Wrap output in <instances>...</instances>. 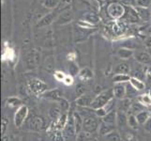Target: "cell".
Listing matches in <instances>:
<instances>
[{
  "label": "cell",
  "mask_w": 151,
  "mask_h": 141,
  "mask_svg": "<svg viewBox=\"0 0 151 141\" xmlns=\"http://www.w3.org/2000/svg\"><path fill=\"white\" fill-rule=\"evenodd\" d=\"M114 95L113 90H104L101 93H99L94 98V100H93L90 107L92 109H94V110L104 107V106H106L110 102H112L114 100Z\"/></svg>",
  "instance_id": "1"
},
{
  "label": "cell",
  "mask_w": 151,
  "mask_h": 141,
  "mask_svg": "<svg viewBox=\"0 0 151 141\" xmlns=\"http://www.w3.org/2000/svg\"><path fill=\"white\" fill-rule=\"evenodd\" d=\"M28 87L33 94L35 95H40V94H43L47 90V85L45 84L43 81L40 79H32L28 82Z\"/></svg>",
  "instance_id": "2"
},
{
  "label": "cell",
  "mask_w": 151,
  "mask_h": 141,
  "mask_svg": "<svg viewBox=\"0 0 151 141\" xmlns=\"http://www.w3.org/2000/svg\"><path fill=\"white\" fill-rule=\"evenodd\" d=\"M107 12L110 16L114 19H119L123 17L125 13H126V9H125L124 6L120 3H113L109 5L107 9Z\"/></svg>",
  "instance_id": "3"
},
{
  "label": "cell",
  "mask_w": 151,
  "mask_h": 141,
  "mask_svg": "<svg viewBox=\"0 0 151 141\" xmlns=\"http://www.w3.org/2000/svg\"><path fill=\"white\" fill-rule=\"evenodd\" d=\"M28 116V108L27 106H23L17 108V111L14 114V125L16 127H21Z\"/></svg>",
  "instance_id": "4"
},
{
  "label": "cell",
  "mask_w": 151,
  "mask_h": 141,
  "mask_svg": "<svg viewBox=\"0 0 151 141\" xmlns=\"http://www.w3.org/2000/svg\"><path fill=\"white\" fill-rule=\"evenodd\" d=\"M99 127H100V124H99L97 119L89 116L85 117L84 122H83V131L94 134L99 129Z\"/></svg>",
  "instance_id": "5"
},
{
  "label": "cell",
  "mask_w": 151,
  "mask_h": 141,
  "mask_svg": "<svg viewBox=\"0 0 151 141\" xmlns=\"http://www.w3.org/2000/svg\"><path fill=\"white\" fill-rule=\"evenodd\" d=\"M73 18H74L73 12L69 9L64 12L63 13H61L55 21H56V24H58V25H66L68 23L71 22V21L73 20Z\"/></svg>",
  "instance_id": "6"
},
{
  "label": "cell",
  "mask_w": 151,
  "mask_h": 141,
  "mask_svg": "<svg viewBox=\"0 0 151 141\" xmlns=\"http://www.w3.org/2000/svg\"><path fill=\"white\" fill-rule=\"evenodd\" d=\"M134 57L139 63L144 65H148V66L151 65V56L147 52H142V51L136 52V53H134Z\"/></svg>",
  "instance_id": "7"
},
{
  "label": "cell",
  "mask_w": 151,
  "mask_h": 141,
  "mask_svg": "<svg viewBox=\"0 0 151 141\" xmlns=\"http://www.w3.org/2000/svg\"><path fill=\"white\" fill-rule=\"evenodd\" d=\"M93 100H94V99L92 98V96L87 95V94H84L83 96L78 97V99L76 100V103H77V106L80 107H88V106H91Z\"/></svg>",
  "instance_id": "8"
},
{
  "label": "cell",
  "mask_w": 151,
  "mask_h": 141,
  "mask_svg": "<svg viewBox=\"0 0 151 141\" xmlns=\"http://www.w3.org/2000/svg\"><path fill=\"white\" fill-rule=\"evenodd\" d=\"M113 91H114V98H117L119 100H121V99H124L125 96H126L127 88L123 84H116V86L113 88Z\"/></svg>",
  "instance_id": "9"
},
{
  "label": "cell",
  "mask_w": 151,
  "mask_h": 141,
  "mask_svg": "<svg viewBox=\"0 0 151 141\" xmlns=\"http://www.w3.org/2000/svg\"><path fill=\"white\" fill-rule=\"evenodd\" d=\"M93 76H94V74H93V71L91 69H89L88 67H85L83 69L80 70L79 74H78V77L80 78V80L86 82L89 81L90 79H92Z\"/></svg>",
  "instance_id": "10"
},
{
  "label": "cell",
  "mask_w": 151,
  "mask_h": 141,
  "mask_svg": "<svg viewBox=\"0 0 151 141\" xmlns=\"http://www.w3.org/2000/svg\"><path fill=\"white\" fill-rule=\"evenodd\" d=\"M125 14H126L125 19H126V21H128V22H129V23H138L139 22L140 17H139V15L136 12V9H135V8H129V10Z\"/></svg>",
  "instance_id": "11"
},
{
  "label": "cell",
  "mask_w": 151,
  "mask_h": 141,
  "mask_svg": "<svg viewBox=\"0 0 151 141\" xmlns=\"http://www.w3.org/2000/svg\"><path fill=\"white\" fill-rule=\"evenodd\" d=\"M134 53L135 52L133 50L129 49V48H125V47H122V48H119L117 50V56L119 59H131L132 56H134Z\"/></svg>",
  "instance_id": "12"
},
{
  "label": "cell",
  "mask_w": 151,
  "mask_h": 141,
  "mask_svg": "<svg viewBox=\"0 0 151 141\" xmlns=\"http://www.w3.org/2000/svg\"><path fill=\"white\" fill-rule=\"evenodd\" d=\"M132 104V103L129 99L124 98V99H121V100H119V102L117 103V108L120 112L126 113L127 111H129V108H131Z\"/></svg>",
  "instance_id": "13"
},
{
  "label": "cell",
  "mask_w": 151,
  "mask_h": 141,
  "mask_svg": "<svg viewBox=\"0 0 151 141\" xmlns=\"http://www.w3.org/2000/svg\"><path fill=\"white\" fill-rule=\"evenodd\" d=\"M114 131V125L112 124H108L105 122H102L101 124H100V127H99V133H100L101 135H105L109 134L110 133Z\"/></svg>",
  "instance_id": "14"
},
{
  "label": "cell",
  "mask_w": 151,
  "mask_h": 141,
  "mask_svg": "<svg viewBox=\"0 0 151 141\" xmlns=\"http://www.w3.org/2000/svg\"><path fill=\"white\" fill-rule=\"evenodd\" d=\"M129 84H131V86L133 88H135V90H136L137 91L144 90L145 87V83L141 79H139V78L134 77V76H132L131 77V80H129Z\"/></svg>",
  "instance_id": "15"
},
{
  "label": "cell",
  "mask_w": 151,
  "mask_h": 141,
  "mask_svg": "<svg viewBox=\"0 0 151 141\" xmlns=\"http://www.w3.org/2000/svg\"><path fill=\"white\" fill-rule=\"evenodd\" d=\"M55 20V14L53 12H51L47 15H45V16L40 20V22L38 23V27H47V25H51L53 23V21Z\"/></svg>",
  "instance_id": "16"
},
{
  "label": "cell",
  "mask_w": 151,
  "mask_h": 141,
  "mask_svg": "<svg viewBox=\"0 0 151 141\" xmlns=\"http://www.w3.org/2000/svg\"><path fill=\"white\" fill-rule=\"evenodd\" d=\"M129 74H116L113 77V81L114 84H124L126 82H129L131 80Z\"/></svg>",
  "instance_id": "17"
},
{
  "label": "cell",
  "mask_w": 151,
  "mask_h": 141,
  "mask_svg": "<svg viewBox=\"0 0 151 141\" xmlns=\"http://www.w3.org/2000/svg\"><path fill=\"white\" fill-rule=\"evenodd\" d=\"M116 119H117V113L116 110L110 111L105 117L102 118L103 122L108 123V124H112V125H114L116 123Z\"/></svg>",
  "instance_id": "18"
},
{
  "label": "cell",
  "mask_w": 151,
  "mask_h": 141,
  "mask_svg": "<svg viewBox=\"0 0 151 141\" xmlns=\"http://www.w3.org/2000/svg\"><path fill=\"white\" fill-rule=\"evenodd\" d=\"M15 57V52L12 48H10V47L5 46L4 48V51H3V54H2V60L5 61V60H13Z\"/></svg>",
  "instance_id": "19"
},
{
  "label": "cell",
  "mask_w": 151,
  "mask_h": 141,
  "mask_svg": "<svg viewBox=\"0 0 151 141\" xmlns=\"http://www.w3.org/2000/svg\"><path fill=\"white\" fill-rule=\"evenodd\" d=\"M129 71H131V68L129 65L126 62H122V63H119L114 68V74H129Z\"/></svg>",
  "instance_id": "20"
},
{
  "label": "cell",
  "mask_w": 151,
  "mask_h": 141,
  "mask_svg": "<svg viewBox=\"0 0 151 141\" xmlns=\"http://www.w3.org/2000/svg\"><path fill=\"white\" fill-rule=\"evenodd\" d=\"M135 116H136L137 121H138L140 125H144L151 118L150 113L148 111H145V110H143L141 112H139L137 115H135Z\"/></svg>",
  "instance_id": "21"
},
{
  "label": "cell",
  "mask_w": 151,
  "mask_h": 141,
  "mask_svg": "<svg viewBox=\"0 0 151 141\" xmlns=\"http://www.w3.org/2000/svg\"><path fill=\"white\" fill-rule=\"evenodd\" d=\"M44 98H47V99H52V100H61V92L59 90H49V91H46L43 94Z\"/></svg>",
  "instance_id": "22"
},
{
  "label": "cell",
  "mask_w": 151,
  "mask_h": 141,
  "mask_svg": "<svg viewBox=\"0 0 151 141\" xmlns=\"http://www.w3.org/2000/svg\"><path fill=\"white\" fill-rule=\"evenodd\" d=\"M138 103H140L145 107L151 106V95L148 93H145L138 97Z\"/></svg>",
  "instance_id": "23"
},
{
  "label": "cell",
  "mask_w": 151,
  "mask_h": 141,
  "mask_svg": "<svg viewBox=\"0 0 151 141\" xmlns=\"http://www.w3.org/2000/svg\"><path fill=\"white\" fill-rule=\"evenodd\" d=\"M84 19H85L86 22L89 23L93 25H97L99 22H100V17H99L96 13H92V12H88V13L85 14Z\"/></svg>",
  "instance_id": "24"
},
{
  "label": "cell",
  "mask_w": 151,
  "mask_h": 141,
  "mask_svg": "<svg viewBox=\"0 0 151 141\" xmlns=\"http://www.w3.org/2000/svg\"><path fill=\"white\" fill-rule=\"evenodd\" d=\"M135 9L139 15L140 19L142 20H148L151 17V13L149 12L148 9H145V8H139V7H135Z\"/></svg>",
  "instance_id": "25"
},
{
  "label": "cell",
  "mask_w": 151,
  "mask_h": 141,
  "mask_svg": "<svg viewBox=\"0 0 151 141\" xmlns=\"http://www.w3.org/2000/svg\"><path fill=\"white\" fill-rule=\"evenodd\" d=\"M73 119H74L76 134H79L81 131H83V122H84V119H82L81 116L78 113H75L73 115Z\"/></svg>",
  "instance_id": "26"
},
{
  "label": "cell",
  "mask_w": 151,
  "mask_h": 141,
  "mask_svg": "<svg viewBox=\"0 0 151 141\" xmlns=\"http://www.w3.org/2000/svg\"><path fill=\"white\" fill-rule=\"evenodd\" d=\"M77 141H92L93 139V134L87 133L85 131H81L79 134H77Z\"/></svg>",
  "instance_id": "27"
},
{
  "label": "cell",
  "mask_w": 151,
  "mask_h": 141,
  "mask_svg": "<svg viewBox=\"0 0 151 141\" xmlns=\"http://www.w3.org/2000/svg\"><path fill=\"white\" fill-rule=\"evenodd\" d=\"M116 123L119 126H126L128 125V117L126 116V114L124 112H118L117 113V119H116Z\"/></svg>",
  "instance_id": "28"
},
{
  "label": "cell",
  "mask_w": 151,
  "mask_h": 141,
  "mask_svg": "<svg viewBox=\"0 0 151 141\" xmlns=\"http://www.w3.org/2000/svg\"><path fill=\"white\" fill-rule=\"evenodd\" d=\"M7 103H8L9 106H12V107H17V108H19L20 106H23L22 101H21L18 97H10V98H9L8 100H7Z\"/></svg>",
  "instance_id": "29"
},
{
  "label": "cell",
  "mask_w": 151,
  "mask_h": 141,
  "mask_svg": "<svg viewBox=\"0 0 151 141\" xmlns=\"http://www.w3.org/2000/svg\"><path fill=\"white\" fill-rule=\"evenodd\" d=\"M128 125L132 129H136L138 127V125H140L135 115L129 114L128 116Z\"/></svg>",
  "instance_id": "30"
},
{
  "label": "cell",
  "mask_w": 151,
  "mask_h": 141,
  "mask_svg": "<svg viewBox=\"0 0 151 141\" xmlns=\"http://www.w3.org/2000/svg\"><path fill=\"white\" fill-rule=\"evenodd\" d=\"M30 126L31 128L36 129V130H40L43 126V121L40 118H34L32 121H30Z\"/></svg>",
  "instance_id": "31"
},
{
  "label": "cell",
  "mask_w": 151,
  "mask_h": 141,
  "mask_svg": "<svg viewBox=\"0 0 151 141\" xmlns=\"http://www.w3.org/2000/svg\"><path fill=\"white\" fill-rule=\"evenodd\" d=\"M144 107L141 103H132L131 108H129V111H131V114L132 115H137L139 112H141L144 110Z\"/></svg>",
  "instance_id": "32"
},
{
  "label": "cell",
  "mask_w": 151,
  "mask_h": 141,
  "mask_svg": "<svg viewBox=\"0 0 151 141\" xmlns=\"http://www.w3.org/2000/svg\"><path fill=\"white\" fill-rule=\"evenodd\" d=\"M59 4V0H44L43 2V6L47 9H55L58 6Z\"/></svg>",
  "instance_id": "33"
},
{
  "label": "cell",
  "mask_w": 151,
  "mask_h": 141,
  "mask_svg": "<svg viewBox=\"0 0 151 141\" xmlns=\"http://www.w3.org/2000/svg\"><path fill=\"white\" fill-rule=\"evenodd\" d=\"M105 139L107 141H121V137H120V135L118 134L117 132H112L110 133L109 134L105 135Z\"/></svg>",
  "instance_id": "34"
},
{
  "label": "cell",
  "mask_w": 151,
  "mask_h": 141,
  "mask_svg": "<svg viewBox=\"0 0 151 141\" xmlns=\"http://www.w3.org/2000/svg\"><path fill=\"white\" fill-rule=\"evenodd\" d=\"M66 74L64 72H61V71H55V74H54V77H55V79L56 81H58V82H63L64 79H65V77H66Z\"/></svg>",
  "instance_id": "35"
},
{
  "label": "cell",
  "mask_w": 151,
  "mask_h": 141,
  "mask_svg": "<svg viewBox=\"0 0 151 141\" xmlns=\"http://www.w3.org/2000/svg\"><path fill=\"white\" fill-rule=\"evenodd\" d=\"M137 7L139 8H145L148 9L151 5V0H136Z\"/></svg>",
  "instance_id": "36"
},
{
  "label": "cell",
  "mask_w": 151,
  "mask_h": 141,
  "mask_svg": "<svg viewBox=\"0 0 151 141\" xmlns=\"http://www.w3.org/2000/svg\"><path fill=\"white\" fill-rule=\"evenodd\" d=\"M122 5H125L129 8H135L137 7V2L136 0H120Z\"/></svg>",
  "instance_id": "37"
},
{
  "label": "cell",
  "mask_w": 151,
  "mask_h": 141,
  "mask_svg": "<svg viewBox=\"0 0 151 141\" xmlns=\"http://www.w3.org/2000/svg\"><path fill=\"white\" fill-rule=\"evenodd\" d=\"M108 113L109 112L106 110L105 107H101V108H99V109H96V110H95L96 116L99 117V118H104Z\"/></svg>",
  "instance_id": "38"
},
{
  "label": "cell",
  "mask_w": 151,
  "mask_h": 141,
  "mask_svg": "<svg viewBox=\"0 0 151 141\" xmlns=\"http://www.w3.org/2000/svg\"><path fill=\"white\" fill-rule=\"evenodd\" d=\"M73 83H74V79H73V76L69 74V75H66L65 77V79L63 81V84L66 85V86H71V85H73Z\"/></svg>",
  "instance_id": "39"
},
{
  "label": "cell",
  "mask_w": 151,
  "mask_h": 141,
  "mask_svg": "<svg viewBox=\"0 0 151 141\" xmlns=\"http://www.w3.org/2000/svg\"><path fill=\"white\" fill-rule=\"evenodd\" d=\"M75 91H76V95H77L78 97H80V96H83V95L85 94V92H86V88H85V87L83 86V85H78V86L76 87Z\"/></svg>",
  "instance_id": "40"
},
{
  "label": "cell",
  "mask_w": 151,
  "mask_h": 141,
  "mask_svg": "<svg viewBox=\"0 0 151 141\" xmlns=\"http://www.w3.org/2000/svg\"><path fill=\"white\" fill-rule=\"evenodd\" d=\"M69 72L70 75H77L78 74H79V70H78V67L75 65V64H71L69 68Z\"/></svg>",
  "instance_id": "41"
},
{
  "label": "cell",
  "mask_w": 151,
  "mask_h": 141,
  "mask_svg": "<svg viewBox=\"0 0 151 141\" xmlns=\"http://www.w3.org/2000/svg\"><path fill=\"white\" fill-rule=\"evenodd\" d=\"M78 25H79L82 28H91V27H94L93 25H91V24H89V23L86 22V21H80V22L78 23Z\"/></svg>",
  "instance_id": "42"
},
{
  "label": "cell",
  "mask_w": 151,
  "mask_h": 141,
  "mask_svg": "<svg viewBox=\"0 0 151 141\" xmlns=\"http://www.w3.org/2000/svg\"><path fill=\"white\" fill-rule=\"evenodd\" d=\"M7 126H8V119H7L6 117H3V118H2V129H1L2 134H4L5 132H6Z\"/></svg>",
  "instance_id": "43"
},
{
  "label": "cell",
  "mask_w": 151,
  "mask_h": 141,
  "mask_svg": "<svg viewBox=\"0 0 151 141\" xmlns=\"http://www.w3.org/2000/svg\"><path fill=\"white\" fill-rule=\"evenodd\" d=\"M55 113V119L57 118L60 115V109L59 108H57V107H53V108H51V110H50V116L52 117L54 115Z\"/></svg>",
  "instance_id": "44"
},
{
  "label": "cell",
  "mask_w": 151,
  "mask_h": 141,
  "mask_svg": "<svg viewBox=\"0 0 151 141\" xmlns=\"http://www.w3.org/2000/svg\"><path fill=\"white\" fill-rule=\"evenodd\" d=\"M145 79L148 82H151V67L148 66L147 68V71L145 72Z\"/></svg>",
  "instance_id": "45"
},
{
  "label": "cell",
  "mask_w": 151,
  "mask_h": 141,
  "mask_svg": "<svg viewBox=\"0 0 151 141\" xmlns=\"http://www.w3.org/2000/svg\"><path fill=\"white\" fill-rule=\"evenodd\" d=\"M144 129H145L147 132L151 133V118L148 119V121H147V122H145V123L144 124Z\"/></svg>",
  "instance_id": "46"
},
{
  "label": "cell",
  "mask_w": 151,
  "mask_h": 141,
  "mask_svg": "<svg viewBox=\"0 0 151 141\" xmlns=\"http://www.w3.org/2000/svg\"><path fill=\"white\" fill-rule=\"evenodd\" d=\"M67 59H68V60H69V61H74L77 59V55H76L75 52H71V53L68 54Z\"/></svg>",
  "instance_id": "47"
},
{
  "label": "cell",
  "mask_w": 151,
  "mask_h": 141,
  "mask_svg": "<svg viewBox=\"0 0 151 141\" xmlns=\"http://www.w3.org/2000/svg\"><path fill=\"white\" fill-rule=\"evenodd\" d=\"M60 101L62 102V103H61V108H62V110L66 111L67 109L69 108V103H68V101L65 100V99H63V98H62Z\"/></svg>",
  "instance_id": "48"
},
{
  "label": "cell",
  "mask_w": 151,
  "mask_h": 141,
  "mask_svg": "<svg viewBox=\"0 0 151 141\" xmlns=\"http://www.w3.org/2000/svg\"><path fill=\"white\" fill-rule=\"evenodd\" d=\"M144 44L147 48H151V35L145 38V40H144Z\"/></svg>",
  "instance_id": "49"
},
{
  "label": "cell",
  "mask_w": 151,
  "mask_h": 141,
  "mask_svg": "<svg viewBox=\"0 0 151 141\" xmlns=\"http://www.w3.org/2000/svg\"><path fill=\"white\" fill-rule=\"evenodd\" d=\"M149 31H150V33H151V27H150V29H149Z\"/></svg>",
  "instance_id": "50"
},
{
  "label": "cell",
  "mask_w": 151,
  "mask_h": 141,
  "mask_svg": "<svg viewBox=\"0 0 151 141\" xmlns=\"http://www.w3.org/2000/svg\"><path fill=\"white\" fill-rule=\"evenodd\" d=\"M92 141H96V140H92Z\"/></svg>",
  "instance_id": "51"
}]
</instances>
